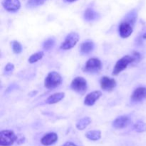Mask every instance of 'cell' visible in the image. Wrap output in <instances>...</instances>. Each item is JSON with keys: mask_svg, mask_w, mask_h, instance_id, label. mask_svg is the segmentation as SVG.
Masks as SVG:
<instances>
[{"mask_svg": "<svg viewBox=\"0 0 146 146\" xmlns=\"http://www.w3.org/2000/svg\"><path fill=\"white\" fill-rule=\"evenodd\" d=\"M64 96H65V94L64 93H56V94H52L48 98H47V99L46 100V103L47 104H56V103H58L59 101H61L64 98Z\"/></svg>", "mask_w": 146, "mask_h": 146, "instance_id": "14", "label": "cell"}, {"mask_svg": "<svg viewBox=\"0 0 146 146\" xmlns=\"http://www.w3.org/2000/svg\"><path fill=\"white\" fill-rule=\"evenodd\" d=\"M94 44L91 41H86L83 42L80 46V50L81 52L83 54H89L94 50Z\"/></svg>", "mask_w": 146, "mask_h": 146, "instance_id": "16", "label": "cell"}, {"mask_svg": "<svg viewBox=\"0 0 146 146\" xmlns=\"http://www.w3.org/2000/svg\"><path fill=\"white\" fill-rule=\"evenodd\" d=\"M101 96H102V93L100 91H93L86 96L84 99V104L88 106H91L95 104V103L99 99Z\"/></svg>", "mask_w": 146, "mask_h": 146, "instance_id": "11", "label": "cell"}, {"mask_svg": "<svg viewBox=\"0 0 146 146\" xmlns=\"http://www.w3.org/2000/svg\"><path fill=\"white\" fill-rule=\"evenodd\" d=\"M133 57L134 59V64H137V63L139 62L141 59V55L137 51H134L132 54Z\"/></svg>", "mask_w": 146, "mask_h": 146, "instance_id": "24", "label": "cell"}, {"mask_svg": "<svg viewBox=\"0 0 146 146\" xmlns=\"http://www.w3.org/2000/svg\"><path fill=\"white\" fill-rule=\"evenodd\" d=\"M134 129L138 133H143L146 131V123L143 121H138L134 125Z\"/></svg>", "mask_w": 146, "mask_h": 146, "instance_id": "22", "label": "cell"}, {"mask_svg": "<svg viewBox=\"0 0 146 146\" xmlns=\"http://www.w3.org/2000/svg\"><path fill=\"white\" fill-rule=\"evenodd\" d=\"M91 123V119L88 117H86V118H82V119L79 120L76 123V128L80 131L84 130L90 123Z\"/></svg>", "mask_w": 146, "mask_h": 146, "instance_id": "18", "label": "cell"}, {"mask_svg": "<svg viewBox=\"0 0 146 146\" xmlns=\"http://www.w3.org/2000/svg\"><path fill=\"white\" fill-rule=\"evenodd\" d=\"M79 40V35L76 32H71L67 35L64 42L61 44L60 48L63 50H68L76 46Z\"/></svg>", "mask_w": 146, "mask_h": 146, "instance_id": "6", "label": "cell"}, {"mask_svg": "<svg viewBox=\"0 0 146 146\" xmlns=\"http://www.w3.org/2000/svg\"><path fill=\"white\" fill-rule=\"evenodd\" d=\"M102 63L98 58H92L88 60L84 67V71L88 73H97L101 69Z\"/></svg>", "mask_w": 146, "mask_h": 146, "instance_id": "7", "label": "cell"}, {"mask_svg": "<svg viewBox=\"0 0 146 146\" xmlns=\"http://www.w3.org/2000/svg\"><path fill=\"white\" fill-rule=\"evenodd\" d=\"M14 64L9 63L8 64L6 65L4 70H5V71H7V72H11V71H12L13 70H14Z\"/></svg>", "mask_w": 146, "mask_h": 146, "instance_id": "25", "label": "cell"}, {"mask_svg": "<svg viewBox=\"0 0 146 146\" xmlns=\"http://www.w3.org/2000/svg\"><path fill=\"white\" fill-rule=\"evenodd\" d=\"M71 88L76 92L84 94L87 90V81L81 76L76 77L71 84Z\"/></svg>", "mask_w": 146, "mask_h": 146, "instance_id": "4", "label": "cell"}, {"mask_svg": "<svg viewBox=\"0 0 146 146\" xmlns=\"http://www.w3.org/2000/svg\"><path fill=\"white\" fill-rule=\"evenodd\" d=\"M97 17H98V13L94 9L91 8V7L87 8L85 10V11H84V17L86 21H94V20H95L97 18Z\"/></svg>", "mask_w": 146, "mask_h": 146, "instance_id": "15", "label": "cell"}, {"mask_svg": "<svg viewBox=\"0 0 146 146\" xmlns=\"http://www.w3.org/2000/svg\"><path fill=\"white\" fill-rule=\"evenodd\" d=\"M131 99L134 102H139L146 99V88L145 87H138L133 92Z\"/></svg>", "mask_w": 146, "mask_h": 146, "instance_id": "10", "label": "cell"}, {"mask_svg": "<svg viewBox=\"0 0 146 146\" xmlns=\"http://www.w3.org/2000/svg\"><path fill=\"white\" fill-rule=\"evenodd\" d=\"M101 88L104 91H111L116 86V81L114 78H109L108 76H104L100 81Z\"/></svg>", "mask_w": 146, "mask_h": 146, "instance_id": "9", "label": "cell"}, {"mask_svg": "<svg viewBox=\"0 0 146 146\" xmlns=\"http://www.w3.org/2000/svg\"><path fill=\"white\" fill-rule=\"evenodd\" d=\"M134 59L132 55H126L118 60L113 70V76H118L120 73L125 69L129 64H133Z\"/></svg>", "mask_w": 146, "mask_h": 146, "instance_id": "3", "label": "cell"}, {"mask_svg": "<svg viewBox=\"0 0 146 146\" xmlns=\"http://www.w3.org/2000/svg\"><path fill=\"white\" fill-rule=\"evenodd\" d=\"M143 38L144 39H146V33H145V34L143 35Z\"/></svg>", "mask_w": 146, "mask_h": 146, "instance_id": "28", "label": "cell"}, {"mask_svg": "<svg viewBox=\"0 0 146 146\" xmlns=\"http://www.w3.org/2000/svg\"><path fill=\"white\" fill-rule=\"evenodd\" d=\"M2 6L9 12H16L21 7V2L19 0H3Z\"/></svg>", "mask_w": 146, "mask_h": 146, "instance_id": "8", "label": "cell"}, {"mask_svg": "<svg viewBox=\"0 0 146 146\" xmlns=\"http://www.w3.org/2000/svg\"><path fill=\"white\" fill-rule=\"evenodd\" d=\"M12 49L14 53L18 54L22 51V46L19 42L17 41H14L12 42Z\"/></svg>", "mask_w": 146, "mask_h": 146, "instance_id": "23", "label": "cell"}, {"mask_svg": "<svg viewBox=\"0 0 146 146\" xmlns=\"http://www.w3.org/2000/svg\"><path fill=\"white\" fill-rule=\"evenodd\" d=\"M133 13L132 12V16L128 17V19H129L128 21H122L118 27V32L122 38H126L132 34L133 31V24L135 20V16L133 15Z\"/></svg>", "mask_w": 146, "mask_h": 146, "instance_id": "1", "label": "cell"}, {"mask_svg": "<svg viewBox=\"0 0 146 146\" xmlns=\"http://www.w3.org/2000/svg\"><path fill=\"white\" fill-rule=\"evenodd\" d=\"M131 123V120L128 116L122 115V116L118 117L114 120L113 122V126L116 129H122V128H126Z\"/></svg>", "mask_w": 146, "mask_h": 146, "instance_id": "12", "label": "cell"}, {"mask_svg": "<svg viewBox=\"0 0 146 146\" xmlns=\"http://www.w3.org/2000/svg\"><path fill=\"white\" fill-rule=\"evenodd\" d=\"M54 44H55V40H54V38H49L46 40L44 42V44H43V48L46 51H48V50L53 48Z\"/></svg>", "mask_w": 146, "mask_h": 146, "instance_id": "21", "label": "cell"}, {"mask_svg": "<svg viewBox=\"0 0 146 146\" xmlns=\"http://www.w3.org/2000/svg\"><path fill=\"white\" fill-rule=\"evenodd\" d=\"M48 0H28L27 2V7L29 8H34L44 4Z\"/></svg>", "mask_w": 146, "mask_h": 146, "instance_id": "19", "label": "cell"}, {"mask_svg": "<svg viewBox=\"0 0 146 146\" xmlns=\"http://www.w3.org/2000/svg\"><path fill=\"white\" fill-rule=\"evenodd\" d=\"M44 56V54L43 51H39V52L35 53V54H32L31 56L29 58V62L30 64H34V63L37 62L38 61L41 60Z\"/></svg>", "mask_w": 146, "mask_h": 146, "instance_id": "20", "label": "cell"}, {"mask_svg": "<svg viewBox=\"0 0 146 146\" xmlns=\"http://www.w3.org/2000/svg\"><path fill=\"white\" fill-rule=\"evenodd\" d=\"M78 1V0H64V1L65 2H67V3H72V2H74V1Z\"/></svg>", "mask_w": 146, "mask_h": 146, "instance_id": "27", "label": "cell"}, {"mask_svg": "<svg viewBox=\"0 0 146 146\" xmlns=\"http://www.w3.org/2000/svg\"><path fill=\"white\" fill-rule=\"evenodd\" d=\"M62 83V77L56 71H51L47 75L44 81V86L48 89H54Z\"/></svg>", "mask_w": 146, "mask_h": 146, "instance_id": "2", "label": "cell"}, {"mask_svg": "<svg viewBox=\"0 0 146 146\" xmlns=\"http://www.w3.org/2000/svg\"><path fill=\"white\" fill-rule=\"evenodd\" d=\"M63 146H76V145L71 142H67V143H66L64 144Z\"/></svg>", "mask_w": 146, "mask_h": 146, "instance_id": "26", "label": "cell"}, {"mask_svg": "<svg viewBox=\"0 0 146 146\" xmlns=\"http://www.w3.org/2000/svg\"><path fill=\"white\" fill-rule=\"evenodd\" d=\"M17 137L14 134V133L11 131H1L0 133V144L2 146H9L12 145Z\"/></svg>", "mask_w": 146, "mask_h": 146, "instance_id": "5", "label": "cell"}, {"mask_svg": "<svg viewBox=\"0 0 146 146\" xmlns=\"http://www.w3.org/2000/svg\"><path fill=\"white\" fill-rule=\"evenodd\" d=\"M58 140V135L55 133H49L46 134L43 138H41V142L44 145L48 146L51 145L56 143Z\"/></svg>", "mask_w": 146, "mask_h": 146, "instance_id": "13", "label": "cell"}, {"mask_svg": "<svg viewBox=\"0 0 146 146\" xmlns=\"http://www.w3.org/2000/svg\"><path fill=\"white\" fill-rule=\"evenodd\" d=\"M86 137L91 141H98L101 137V132L100 131H90L86 133Z\"/></svg>", "mask_w": 146, "mask_h": 146, "instance_id": "17", "label": "cell"}]
</instances>
